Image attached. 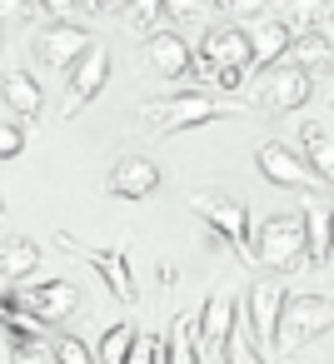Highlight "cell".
<instances>
[{"label":"cell","instance_id":"cell-1","mask_svg":"<svg viewBox=\"0 0 334 364\" xmlns=\"http://www.w3.org/2000/svg\"><path fill=\"white\" fill-rule=\"evenodd\" d=\"M230 110H239V105L235 100H220V95H205V90H185V95L145 100L140 105V120L155 125V135H180V130H195V125L225 120Z\"/></svg>","mask_w":334,"mask_h":364},{"label":"cell","instance_id":"cell-2","mask_svg":"<svg viewBox=\"0 0 334 364\" xmlns=\"http://www.w3.org/2000/svg\"><path fill=\"white\" fill-rule=\"evenodd\" d=\"M190 210L210 225L215 245H235L239 259L254 264V230H249V205H244V200H235V195H225V190H195V195H190Z\"/></svg>","mask_w":334,"mask_h":364},{"label":"cell","instance_id":"cell-3","mask_svg":"<svg viewBox=\"0 0 334 364\" xmlns=\"http://www.w3.org/2000/svg\"><path fill=\"white\" fill-rule=\"evenodd\" d=\"M329 329H334V299H324V294H289L284 314H279V329H274V354H299L309 339H319Z\"/></svg>","mask_w":334,"mask_h":364},{"label":"cell","instance_id":"cell-4","mask_svg":"<svg viewBox=\"0 0 334 364\" xmlns=\"http://www.w3.org/2000/svg\"><path fill=\"white\" fill-rule=\"evenodd\" d=\"M235 324H239V304H235L230 284H215L210 299H205V309L195 314V359L200 364H225Z\"/></svg>","mask_w":334,"mask_h":364},{"label":"cell","instance_id":"cell-5","mask_svg":"<svg viewBox=\"0 0 334 364\" xmlns=\"http://www.w3.org/2000/svg\"><path fill=\"white\" fill-rule=\"evenodd\" d=\"M309 95H314V80L294 60H279V65L254 75V105L269 110V115H289V110L309 105Z\"/></svg>","mask_w":334,"mask_h":364},{"label":"cell","instance_id":"cell-6","mask_svg":"<svg viewBox=\"0 0 334 364\" xmlns=\"http://www.w3.org/2000/svg\"><path fill=\"white\" fill-rule=\"evenodd\" d=\"M254 264H269L274 274H289L304 264V230L299 215H269L254 235Z\"/></svg>","mask_w":334,"mask_h":364},{"label":"cell","instance_id":"cell-7","mask_svg":"<svg viewBox=\"0 0 334 364\" xmlns=\"http://www.w3.org/2000/svg\"><path fill=\"white\" fill-rule=\"evenodd\" d=\"M284 289L279 284H269V279H259V284H249V294H244V334H249V344H254V354L269 364L274 359V329H279V314H284Z\"/></svg>","mask_w":334,"mask_h":364},{"label":"cell","instance_id":"cell-8","mask_svg":"<svg viewBox=\"0 0 334 364\" xmlns=\"http://www.w3.org/2000/svg\"><path fill=\"white\" fill-rule=\"evenodd\" d=\"M105 80H110V50H105V46H90V50L65 70V105H60V115H65V120L80 115V110L105 90Z\"/></svg>","mask_w":334,"mask_h":364},{"label":"cell","instance_id":"cell-9","mask_svg":"<svg viewBox=\"0 0 334 364\" xmlns=\"http://www.w3.org/2000/svg\"><path fill=\"white\" fill-rule=\"evenodd\" d=\"M16 299H21V309H26L31 319H41V324H60V319H70V314L80 309L75 279H41V284L16 289Z\"/></svg>","mask_w":334,"mask_h":364},{"label":"cell","instance_id":"cell-10","mask_svg":"<svg viewBox=\"0 0 334 364\" xmlns=\"http://www.w3.org/2000/svg\"><path fill=\"white\" fill-rule=\"evenodd\" d=\"M90 46H95V41H90V31H85V26L55 21V26H45V31L36 36V60H41V65H50V70H70Z\"/></svg>","mask_w":334,"mask_h":364},{"label":"cell","instance_id":"cell-11","mask_svg":"<svg viewBox=\"0 0 334 364\" xmlns=\"http://www.w3.org/2000/svg\"><path fill=\"white\" fill-rule=\"evenodd\" d=\"M239 31H244V41H249V65H259V70L279 65V60L289 55V46H294V31H289L284 16H254V21L239 26Z\"/></svg>","mask_w":334,"mask_h":364},{"label":"cell","instance_id":"cell-12","mask_svg":"<svg viewBox=\"0 0 334 364\" xmlns=\"http://www.w3.org/2000/svg\"><path fill=\"white\" fill-rule=\"evenodd\" d=\"M254 165H259V175L269 180V185H284V190H314L319 180L309 175V165L289 150V145H279V140H264L259 150H254Z\"/></svg>","mask_w":334,"mask_h":364},{"label":"cell","instance_id":"cell-13","mask_svg":"<svg viewBox=\"0 0 334 364\" xmlns=\"http://www.w3.org/2000/svg\"><path fill=\"white\" fill-rule=\"evenodd\" d=\"M155 190H160V165L155 160H145V155L115 160V170H110V195L115 200H150Z\"/></svg>","mask_w":334,"mask_h":364},{"label":"cell","instance_id":"cell-14","mask_svg":"<svg viewBox=\"0 0 334 364\" xmlns=\"http://www.w3.org/2000/svg\"><path fill=\"white\" fill-rule=\"evenodd\" d=\"M190 60H195V50H190L175 31H155V36L145 41V65H150L160 80H180V75H190Z\"/></svg>","mask_w":334,"mask_h":364},{"label":"cell","instance_id":"cell-15","mask_svg":"<svg viewBox=\"0 0 334 364\" xmlns=\"http://www.w3.org/2000/svg\"><path fill=\"white\" fill-rule=\"evenodd\" d=\"M299 230H304V259L324 264L334 255V205L329 200H309L304 215H299Z\"/></svg>","mask_w":334,"mask_h":364},{"label":"cell","instance_id":"cell-16","mask_svg":"<svg viewBox=\"0 0 334 364\" xmlns=\"http://www.w3.org/2000/svg\"><path fill=\"white\" fill-rule=\"evenodd\" d=\"M200 55L215 65V70H249V41L239 26H215L200 46Z\"/></svg>","mask_w":334,"mask_h":364},{"label":"cell","instance_id":"cell-17","mask_svg":"<svg viewBox=\"0 0 334 364\" xmlns=\"http://www.w3.org/2000/svg\"><path fill=\"white\" fill-rule=\"evenodd\" d=\"M299 145H304V165H309V175L319 180V185H334V130L329 125H319V120H304L299 125Z\"/></svg>","mask_w":334,"mask_h":364},{"label":"cell","instance_id":"cell-18","mask_svg":"<svg viewBox=\"0 0 334 364\" xmlns=\"http://www.w3.org/2000/svg\"><path fill=\"white\" fill-rule=\"evenodd\" d=\"M0 95H6V105H11L21 120H36V115L45 110V90H41V80H36L26 65L6 70V80H0Z\"/></svg>","mask_w":334,"mask_h":364},{"label":"cell","instance_id":"cell-19","mask_svg":"<svg viewBox=\"0 0 334 364\" xmlns=\"http://www.w3.org/2000/svg\"><path fill=\"white\" fill-rule=\"evenodd\" d=\"M70 250H80V255H85V259L95 264V274H100V279L110 284V294H115V299L135 304V279H130V259H125L120 250H110V255H105V250H85V245H70Z\"/></svg>","mask_w":334,"mask_h":364},{"label":"cell","instance_id":"cell-20","mask_svg":"<svg viewBox=\"0 0 334 364\" xmlns=\"http://www.w3.org/2000/svg\"><path fill=\"white\" fill-rule=\"evenodd\" d=\"M289 50H294V65H299V70H304L309 80H314V75H324V70H334V41H329V36H324L319 26L299 31Z\"/></svg>","mask_w":334,"mask_h":364},{"label":"cell","instance_id":"cell-21","mask_svg":"<svg viewBox=\"0 0 334 364\" xmlns=\"http://www.w3.org/2000/svg\"><path fill=\"white\" fill-rule=\"evenodd\" d=\"M36 269H41V245L36 240H6V245H0V279L21 284Z\"/></svg>","mask_w":334,"mask_h":364},{"label":"cell","instance_id":"cell-22","mask_svg":"<svg viewBox=\"0 0 334 364\" xmlns=\"http://www.w3.org/2000/svg\"><path fill=\"white\" fill-rule=\"evenodd\" d=\"M135 324L130 319H120V324H110L105 334H100V349H95V364H125L130 359V349H135Z\"/></svg>","mask_w":334,"mask_h":364},{"label":"cell","instance_id":"cell-23","mask_svg":"<svg viewBox=\"0 0 334 364\" xmlns=\"http://www.w3.org/2000/svg\"><path fill=\"white\" fill-rule=\"evenodd\" d=\"M160 354H165V364H200L195 359V314H180L175 319L170 339H160Z\"/></svg>","mask_w":334,"mask_h":364},{"label":"cell","instance_id":"cell-24","mask_svg":"<svg viewBox=\"0 0 334 364\" xmlns=\"http://www.w3.org/2000/svg\"><path fill=\"white\" fill-rule=\"evenodd\" d=\"M26 125H16V120H0V160H16L21 150H26Z\"/></svg>","mask_w":334,"mask_h":364},{"label":"cell","instance_id":"cell-25","mask_svg":"<svg viewBox=\"0 0 334 364\" xmlns=\"http://www.w3.org/2000/svg\"><path fill=\"white\" fill-rule=\"evenodd\" d=\"M130 11V26L140 36H155V21H160V0H140V6H125Z\"/></svg>","mask_w":334,"mask_h":364},{"label":"cell","instance_id":"cell-26","mask_svg":"<svg viewBox=\"0 0 334 364\" xmlns=\"http://www.w3.org/2000/svg\"><path fill=\"white\" fill-rule=\"evenodd\" d=\"M55 359H60V364H95V354H90L75 334H65V339L55 344Z\"/></svg>","mask_w":334,"mask_h":364},{"label":"cell","instance_id":"cell-27","mask_svg":"<svg viewBox=\"0 0 334 364\" xmlns=\"http://www.w3.org/2000/svg\"><path fill=\"white\" fill-rule=\"evenodd\" d=\"M225 364H264V359L254 354L249 334H239V324H235V334H230V359H225Z\"/></svg>","mask_w":334,"mask_h":364},{"label":"cell","instance_id":"cell-28","mask_svg":"<svg viewBox=\"0 0 334 364\" xmlns=\"http://www.w3.org/2000/svg\"><path fill=\"white\" fill-rule=\"evenodd\" d=\"M11 364H60L50 344H31V349H11Z\"/></svg>","mask_w":334,"mask_h":364},{"label":"cell","instance_id":"cell-29","mask_svg":"<svg viewBox=\"0 0 334 364\" xmlns=\"http://www.w3.org/2000/svg\"><path fill=\"white\" fill-rule=\"evenodd\" d=\"M155 359H160V339H135V349H130L125 364H155Z\"/></svg>","mask_w":334,"mask_h":364},{"label":"cell","instance_id":"cell-30","mask_svg":"<svg viewBox=\"0 0 334 364\" xmlns=\"http://www.w3.org/2000/svg\"><path fill=\"white\" fill-rule=\"evenodd\" d=\"M41 6H26V0H0V21H16V16H31Z\"/></svg>","mask_w":334,"mask_h":364},{"label":"cell","instance_id":"cell-31","mask_svg":"<svg viewBox=\"0 0 334 364\" xmlns=\"http://www.w3.org/2000/svg\"><path fill=\"white\" fill-rule=\"evenodd\" d=\"M244 85V70H215V90H239Z\"/></svg>","mask_w":334,"mask_h":364},{"label":"cell","instance_id":"cell-32","mask_svg":"<svg viewBox=\"0 0 334 364\" xmlns=\"http://www.w3.org/2000/svg\"><path fill=\"white\" fill-rule=\"evenodd\" d=\"M324 21H329V31H324V36H329V41H334V6H329V11H324Z\"/></svg>","mask_w":334,"mask_h":364},{"label":"cell","instance_id":"cell-33","mask_svg":"<svg viewBox=\"0 0 334 364\" xmlns=\"http://www.w3.org/2000/svg\"><path fill=\"white\" fill-rule=\"evenodd\" d=\"M0 215H6V200H0Z\"/></svg>","mask_w":334,"mask_h":364}]
</instances>
